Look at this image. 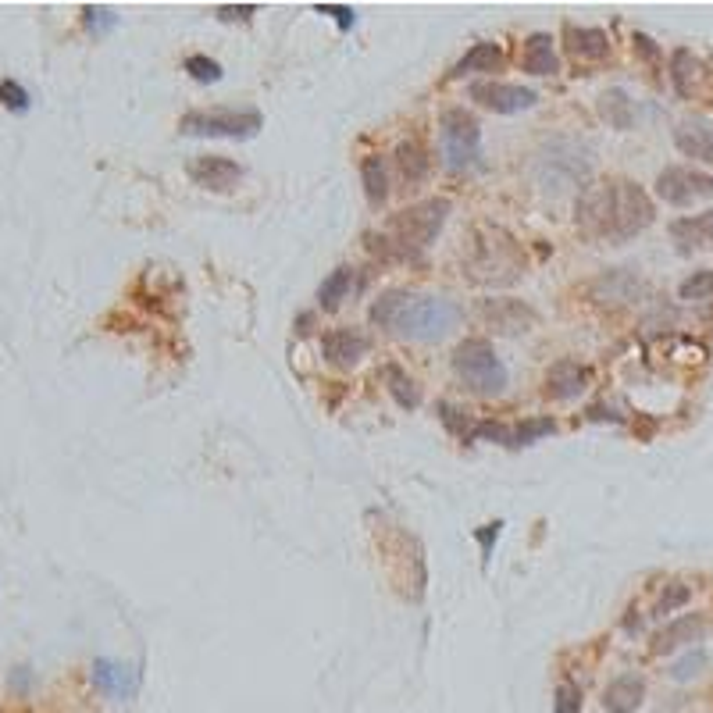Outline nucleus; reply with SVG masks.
<instances>
[{"label":"nucleus","mask_w":713,"mask_h":713,"mask_svg":"<svg viewBox=\"0 0 713 713\" xmlns=\"http://www.w3.org/2000/svg\"><path fill=\"white\" fill-rule=\"evenodd\" d=\"M656 218V207L639 182L607 179L596 186H585L578 197V225L585 236L599 243H628L639 232H646Z\"/></svg>","instance_id":"f257e3e1"},{"label":"nucleus","mask_w":713,"mask_h":713,"mask_svg":"<svg viewBox=\"0 0 713 713\" xmlns=\"http://www.w3.org/2000/svg\"><path fill=\"white\" fill-rule=\"evenodd\" d=\"M464 311L450 296L407 293V289H389L371 304V321L378 328H389L396 339L407 343H435L446 339L460 325Z\"/></svg>","instance_id":"f03ea898"},{"label":"nucleus","mask_w":713,"mask_h":713,"mask_svg":"<svg viewBox=\"0 0 713 713\" xmlns=\"http://www.w3.org/2000/svg\"><path fill=\"white\" fill-rule=\"evenodd\" d=\"M464 268L482 286H514L525 275V250L500 225H478Z\"/></svg>","instance_id":"7ed1b4c3"},{"label":"nucleus","mask_w":713,"mask_h":713,"mask_svg":"<svg viewBox=\"0 0 713 713\" xmlns=\"http://www.w3.org/2000/svg\"><path fill=\"white\" fill-rule=\"evenodd\" d=\"M446 218H450V200L432 197L421 204L407 207V211L393 214L386 225V236L378 239L386 254L396 257H421L428 243H435V236L443 232Z\"/></svg>","instance_id":"20e7f679"},{"label":"nucleus","mask_w":713,"mask_h":713,"mask_svg":"<svg viewBox=\"0 0 713 713\" xmlns=\"http://www.w3.org/2000/svg\"><path fill=\"white\" fill-rule=\"evenodd\" d=\"M453 371L478 396H500L510 378L496 350H492V343H485V339H464L453 350Z\"/></svg>","instance_id":"39448f33"},{"label":"nucleus","mask_w":713,"mask_h":713,"mask_svg":"<svg viewBox=\"0 0 713 713\" xmlns=\"http://www.w3.org/2000/svg\"><path fill=\"white\" fill-rule=\"evenodd\" d=\"M439 147L450 172H468L482 164V125L464 107H450L439 118Z\"/></svg>","instance_id":"423d86ee"},{"label":"nucleus","mask_w":713,"mask_h":713,"mask_svg":"<svg viewBox=\"0 0 713 713\" xmlns=\"http://www.w3.org/2000/svg\"><path fill=\"white\" fill-rule=\"evenodd\" d=\"M264 125L257 107H207L182 115V136H222V140H250Z\"/></svg>","instance_id":"0eeeda50"},{"label":"nucleus","mask_w":713,"mask_h":713,"mask_svg":"<svg viewBox=\"0 0 713 713\" xmlns=\"http://www.w3.org/2000/svg\"><path fill=\"white\" fill-rule=\"evenodd\" d=\"M585 175H589V157H585V150H578L567 140H553L550 147H542L535 154V182L542 189L560 193V189H571L578 182H585Z\"/></svg>","instance_id":"6e6552de"},{"label":"nucleus","mask_w":713,"mask_h":713,"mask_svg":"<svg viewBox=\"0 0 713 713\" xmlns=\"http://www.w3.org/2000/svg\"><path fill=\"white\" fill-rule=\"evenodd\" d=\"M656 197L667 200L671 207H689L696 200L713 197V175L699 172V168H685V164H671L656 175Z\"/></svg>","instance_id":"1a4fd4ad"},{"label":"nucleus","mask_w":713,"mask_h":713,"mask_svg":"<svg viewBox=\"0 0 713 713\" xmlns=\"http://www.w3.org/2000/svg\"><path fill=\"white\" fill-rule=\"evenodd\" d=\"M478 318L485 321V328L500 332V336H521L528 328H535L539 314L535 307H528L525 300H514V296H496V300H482L478 304Z\"/></svg>","instance_id":"9d476101"},{"label":"nucleus","mask_w":713,"mask_h":713,"mask_svg":"<svg viewBox=\"0 0 713 713\" xmlns=\"http://www.w3.org/2000/svg\"><path fill=\"white\" fill-rule=\"evenodd\" d=\"M471 100H478V104L496 111V115H517V111H528V107L539 104V93L528 90V86H514V82L482 79L471 82Z\"/></svg>","instance_id":"9b49d317"},{"label":"nucleus","mask_w":713,"mask_h":713,"mask_svg":"<svg viewBox=\"0 0 713 713\" xmlns=\"http://www.w3.org/2000/svg\"><path fill=\"white\" fill-rule=\"evenodd\" d=\"M557 425L553 418H528V421H517V425H503V421H478L475 425V439H489V443H500V446H532L539 443L542 435H553Z\"/></svg>","instance_id":"f8f14e48"},{"label":"nucleus","mask_w":713,"mask_h":713,"mask_svg":"<svg viewBox=\"0 0 713 713\" xmlns=\"http://www.w3.org/2000/svg\"><path fill=\"white\" fill-rule=\"evenodd\" d=\"M189 179L197 182V186L211 189V193H229L236 189V182L243 179V168L229 157H218V154H207V157H197V161H189Z\"/></svg>","instance_id":"ddd939ff"},{"label":"nucleus","mask_w":713,"mask_h":713,"mask_svg":"<svg viewBox=\"0 0 713 713\" xmlns=\"http://www.w3.org/2000/svg\"><path fill=\"white\" fill-rule=\"evenodd\" d=\"M368 346V336L357 332V328H332L321 339V353H325V361L332 368H353L368 353Z\"/></svg>","instance_id":"4468645a"},{"label":"nucleus","mask_w":713,"mask_h":713,"mask_svg":"<svg viewBox=\"0 0 713 713\" xmlns=\"http://www.w3.org/2000/svg\"><path fill=\"white\" fill-rule=\"evenodd\" d=\"M642 279L635 275L632 268H617V271H607V275H599L592 282V296H596L599 304H632L642 296Z\"/></svg>","instance_id":"2eb2a0df"},{"label":"nucleus","mask_w":713,"mask_h":713,"mask_svg":"<svg viewBox=\"0 0 713 713\" xmlns=\"http://www.w3.org/2000/svg\"><path fill=\"white\" fill-rule=\"evenodd\" d=\"M589 368L578 361H557L546 375V396L550 400H574L589 389Z\"/></svg>","instance_id":"dca6fc26"},{"label":"nucleus","mask_w":713,"mask_h":713,"mask_svg":"<svg viewBox=\"0 0 713 713\" xmlns=\"http://www.w3.org/2000/svg\"><path fill=\"white\" fill-rule=\"evenodd\" d=\"M703 632H706L703 617H699V614H685V617H678V621L664 624V628L653 635V653L656 656H667V653H674V649H681V646H692V642L703 639Z\"/></svg>","instance_id":"f3484780"},{"label":"nucleus","mask_w":713,"mask_h":713,"mask_svg":"<svg viewBox=\"0 0 713 713\" xmlns=\"http://www.w3.org/2000/svg\"><path fill=\"white\" fill-rule=\"evenodd\" d=\"M674 147L685 157L713 164V125H706L703 118H685V122L674 129Z\"/></svg>","instance_id":"a211bd4d"},{"label":"nucleus","mask_w":713,"mask_h":713,"mask_svg":"<svg viewBox=\"0 0 713 713\" xmlns=\"http://www.w3.org/2000/svg\"><path fill=\"white\" fill-rule=\"evenodd\" d=\"M646 699V681L639 674H621L603 689V710L607 713H635Z\"/></svg>","instance_id":"6ab92c4d"},{"label":"nucleus","mask_w":713,"mask_h":713,"mask_svg":"<svg viewBox=\"0 0 713 713\" xmlns=\"http://www.w3.org/2000/svg\"><path fill=\"white\" fill-rule=\"evenodd\" d=\"M671 239L678 243V250H706V246H713V207L703 214H696V218H678V222L671 225Z\"/></svg>","instance_id":"aec40b11"},{"label":"nucleus","mask_w":713,"mask_h":713,"mask_svg":"<svg viewBox=\"0 0 713 713\" xmlns=\"http://www.w3.org/2000/svg\"><path fill=\"white\" fill-rule=\"evenodd\" d=\"M567 50L578 61H603L610 54V40L603 29H589V25H567Z\"/></svg>","instance_id":"412c9836"},{"label":"nucleus","mask_w":713,"mask_h":713,"mask_svg":"<svg viewBox=\"0 0 713 713\" xmlns=\"http://www.w3.org/2000/svg\"><path fill=\"white\" fill-rule=\"evenodd\" d=\"M521 65H525L528 75H557L560 72V58L553 50L550 33H532L525 40V54H521Z\"/></svg>","instance_id":"4be33fe9"},{"label":"nucleus","mask_w":713,"mask_h":713,"mask_svg":"<svg viewBox=\"0 0 713 713\" xmlns=\"http://www.w3.org/2000/svg\"><path fill=\"white\" fill-rule=\"evenodd\" d=\"M93 681H97L100 689L111 692V696H132L136 685H140V671H132V667H122V664H111V660H97L93 664Z\"/></svg>","instance_id":"5701e85b"},{"label":"nucleus","mask_w":713,"mask_h":713,"mask_svg":"<svg viewBox=\"0 0 713 713\" xmlns=\"http://www.w3.org/2000/svg\"><path fill=\"white\" fill-rule=\"evenodd\" d=\"M503 68V50L496 47V43H475V47L464 54V58L453 65V79H460V75H475V72H500Z\"/></svg>","instance_id":"b1692460"},{"label":"nucleus","mask_w":713,"mask_h":713,"mask_svg":"<svg viewBox=\"0 0 713 713\" xmlns=\"http://www.w3.org/2000/svg\"><path fill=\"white\" fill-rule=\"evenodd\" d=\"M396 164H400V175L407 179V186H418V182H425L428 168H432V157L418 140H407L396 147Z\"/></svg>","instance_id":"393cba45"},{"label":"nucleus","mask_w":713,"mask_h":713,"mask_svg":"<svg viewBox=\"0 0 713 713\" xmlns=\"http://www.w3.org/2000/svg\"><path fill=\"white\" fill-rule=\"evenodd\" d=\"M599 115L607 118V125H614V129H632L635 125V100L628 97L624 90H607L603 97H599Z\"/></svg>","instance_id":"a878e982"},{"label":"nucleus","mask_w":713,"mask_h":713,"mask_svg":"<svg viewBox=\"0 0 713 713\" xmlns=\"http://www.w3.org/2000/svg\"><path fill=\"white\" fill-rule=\"evenodd\" d=\"M353 282H357V271H353V268H336V271H332V275H328V279L321 282V289H318L321 311H339L346 296L353 293Z\"/></svg>","instance_id":"bb28decb"},{"label":"nucleus","mask_w":713,"mask_h":713,"mask_svg":"<svg viewBox=\"0 0 713 713\" xmlns=\"http://www.w3.org/2000/svg\"><path fill=\"white\" fill-rule=\"evenodd\" d=\"M382 378H386L389 393H393V400L400 403V407L414 410L421 403V393H418V386H414V378H410L403 368H396V364H386V368H382Z\"/></svg>","instance_id":"cd10ccee"},{"label":"nucleus","mask_w":713,"mask_h":713,"mask_svg":"<svg viewBox=\"0 0 713 713\" xmlns=\"http://www.w3.org/2000/svg\"><path fill=\"white\" fill-rule=\"evenodd\" d=\"M361 179H364V193H368L371 207H382L389 197V179H386V164L382 157H368L361 164Z\"/></svg>","instance_id":"c85d7f7f"},{"label":"nucleus","mask_w":713,"mask_h":713,"mask_svg":"<svg viewBox=\"0 0 713 713\" xmlns=\"http://www.w3.org/2000/svg\"><path fill=\"white\" fill-rule=\"evenodd\" d=\"M699 75V61L692 50H674V61H671V79H674V90L681 97H692V82Z\"/></svg>","instance_id":"c756f323"},{"label":"nucleus","mask_w":713,"mask_h":713,"mask_svg":"<svg viewBox=\"0 0 713 713\" xmlns=\"http://www.w3.org/2000/svg\"><path fill=\"white\" fill-rule=\"evenodd\" d=\"M439 418H443V425L450 428L453 435H457L460 443H475V425H478V421L464 418V410L450 407V403H439Z\"/></svg>","instance_id":"7c9ffc66"},{"label":"nucleus","mask_w":713,"mask_h":713,"mask_svg":"<svg viewBox=\"0 0 713 713\" xmlns=\"http://www.w3.org/2000/svg\"><path fill=\"white\" fill-rule=\"evenodd\" d=\"M678 296L681 300H710L713 296V271L710 268H703V271H692L689 279L681 282L678 286Z\"/></svg>","instance_id":"2f4dec72"},{"label":"nucleus","mask_w":713,"mask_h":713,"mask_svg":"<svg viewBox=\"0 0 713 713\" xmlns=\"http://www.w3.org/2000/svg\"><path fill=\"white\" fill-rule=\"evenodd\" d=\"M689 599H692V589H689V585L671 582V585H664V592H660V599H656L653 614H656V617H667V614H674V610L685 607Z\"/></svg>","instance_id":"473e14b6"},{"label":"nucleus","mask_w":713,"mask_h":713,"mask_svg":"<svg viewBox=\"0 0 713 713\" xmlns=\"http://www.w3.org/2000/svg\"><path fill=\"white\" fill-rule=\"evenodd\" d=\"M182 68H186L197 82H222V75H225V68L214 58H204V54H189V58L182 61Z\"/></svg>","instance_id":"72a5a7b5"},{"label":"nucleus","mask_w":713,"mask_h":713,"mask_svg":"<svg viewBox=\"0 0 713 713\" xmlns=\"http://www.w3.org/2000/svg\"><path fill=\"white\" fill-rule=\"evenodd\" d=\"M553 713H582V689L574 681H560L553 692Z\"/></svg>","instance_id":"f704fd0d"},{"label":"nucleus","mask_w":713,"mask_h":713,"mask_svg":"<svg viewBox=\"0 0 713 713\" xmlns=\"http://www.w3.org/2000/svg\"><path fill=\"white\" fill-rule=\"evenodd\" d=\"M0 104L8 107V111H15V115H22V111H29V93L15 79H4L0 82Z\"/></svg>","instance_id":"c9c22d12"},{"label":"nucleus","mask_w":713,"mask_h":713,"mask_svg":"<svg viewBox=\"0 0 713 713\" xmlns=\"http://www.w3.org/2000/svg\"><path fill=\"white\" fill-rule=\"evenodd\" d=\"M82 18H86V29L90 33H107V29H115L118 25V15L111 8H82Z\"/></svg>","instance_id":"e433bc0d"},{"label":"nucleus","mask_w":713,"mask_h":713,"mask_svg":"<svg viewBox=\"0 0 713 713\" xmlns=\"http://www.w3.org/2000/svg\"><path fill=\"white\" fill-rule=\"evenodd\" d=\"M703 667H706V656L699 653V649H692L689 656H681L678 664L671 667V678H674V681H689V678H696V674L703 671Z\"/></svg>","instance_id":"4c0bfd02"},{"label":"nucleus","mask_w":713,"mask_h":713,"mask_svg":"<svg viewBox=\"0 0 713 713\" xmlns=\"http://www.w3.org/2000/svg\"><path fill=\"white\" fill-rule=\"evenodd\" d=\"M318 15H332L339 29H353V22H357V11L346 8V4H318Z\"/></svg>","instance_id":"58836bf2"},{"label":"nucleus","mask_w":713,"mask_h":713,"mask_svg":"<svg viewBox=\"0 0 713 713\" xmlns=\"http://www.w3.org/2000/svg\"><path fill=\"white\" fill-rule=\"evenodd\" d=\"M254 15H257V4H239V8L225 4V8H218V18H222V22H250Z\"/></svg>","instance_id":"ea45409f"},{"label":"nucleus","mask_w":713,"mask_h":713,"mask_svg":"<svg viewBox=\"0 0 713 713\" xmlns=\"http://www.w3.org/2000/svg\"><path fill=\"white\" fill-rule=\"evenodd\" d=\"M500 528H503V521H492V525H485V528H478V542H482V553H485V560L492 557V546H496V539H500Z\"/></svg>","instance_id":"a19ab883"},{"label":"nucleus","mask_w":713,"mask_h":713,"mask_svg":"<svg viewBox=\"0 0 713 713\" xmlns=\"http://www.w3.org/2000/svg\"><path fill=\"white\" fill-rule=\"evenodd\" d=\"M635 47L646 54V58H656V47H653V40L649 36H642V33H635Z\"/></svg>","instance_id":"79ce46f5"}]
</instances>
